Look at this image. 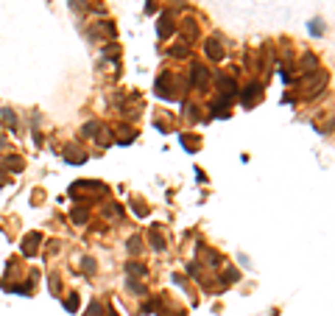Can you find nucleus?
Wrapping results in <instances>:
<instances>
[{
    "mask_svg": "<svg viewBox=\"0 0 335 316\" xmlns=\"http://www.w3.org/2000/svg\"><path fill=\"white\" fill-rule=\"evenodd\" d=\"M321 31H324V28H321V20H313V22H310V34H316V37H319Z\"/></svg>",
    "mask_w": 335,
    "mask_h": 316,
    "instance_id": "14",
    "label": "nucleus"
},
{
    "mask_svg": "<svg viewBox=\"0 0 335 316\" xmlns=\"http://www.w3.org/2000/svg\"><path fill=\"white\" fill-rule=\"evenodd\" d=\"M73 221H76V224H84V221H87V210H84V207H81V210H79V207L73 210Z\"/></svg>",
    "mask_w": 335,
    "mask_h": 316,
    "instance_id": "12",
    "label": "nucleus"
},
{
    "mask_svg": "<svg viewBox=\"0 0 335 316\" xmlns=\"http://www.w3.org/2000/svg\"><path fill=\"white\" fill-rule=\"evenodd\" d=\"M98 308H101L98 302H92V308H89V313H87V316H98Z\"/></svg>",
    "mask_w": 335,
    "mask_h": 316,
    "instance_id": "17",
    "label": "nucleus"
},
{
    "mask_svg": "<svg viewBox=\"0 0 335 316\" xmlns=\"http://www.w3.org/2000/svg\"><path fill=\"white\" fill-rule=\"evenodd\" d=\"M84 269H87V274H92L95 272V260L92 258H84Z\"/></svg>",
    "mask_w": 335,
    "mask_h": 316,
    "instance_id": "16",
    "label": "nucleus"
},
{
    "mask_svg": "<svg viewBox=\"0 0 335 316\" xmlns=\"http://www.w3.org/2000/svg\"><path fill=\"white\" fill-rule=\"evenodd\" d=\"M209 79V70L201 64H193V76H190V87H204Z\"/></svg>",
    "mask_w": 335,
    "mask_h": 316,
    "instance_id": "1",
    "label": "nucleus"
},
{
    "mask_svg": "<svg viewBox=\"0 0 335 316\" xmlns=\"http://www.w3.org/2000/svg\"><path fill=\"white\" fill-rule=\"evenodd\" d=\"M129 272H131V274H146V266H140V263H129Z\"/></svg>",
    "mask_w": 335,
    "mask_h": 316,
    "instance_id": "15",
    "label": "nucleus"
},
{
    "mask_svg": "<svg viewBox=\"0 0 335 316\" xmlns=\"http://www.w3.org/2000/svg\"><path fill=\"white\" fill-rule=\"evenodd\" d=\"M184 112H187L190 121H196V118H199V106H196V104H184Z\"/></svg>",
    "mask_w": 335,
    "mask_h": 316,
    "instance_id": "13",
    "label": "nucleus"
},
{
    "mask_svg": "<svg viewBox=\"0 0 335 316\" xmlns=\"http://www.w3.org/2000/svg\"><path fill=\"white\" fill-rule=\"evenodd\" d=\"M148 235H151V243H154V249H157V252H162V249H165V241H162V235H159V230H151Z\"/></svg>",
    "mask_w": 335,
    "mask_h": 316,
    "instance_id": "8",
    "label": "nucleus"
},
{
    "mask_svg": "<svg viewBox=\"0 0 335 316\" xmlns=\"http://www.w3.org/2000/svg\"><path fill=\"white\" fill-rule=\"evenodd\" d=\"M176 28H173V17H171V11H165L162 17H159V37H167V34H173Z\"/></svg>",
    "mask_w": 335,
    "mask_h": 316,
    "instance_id": "4",
    "label": "nucleus"
},
{
    "mask_svg": "<svg viewBox=\"0 0 335 316\" xmlns=\"http://www.w3.org/2000/svg\"><path fill=\"white\" fill-rule=\"evenodd\" d=\"M207 56L215 59V62H218V59H224V48H221V39H215V37L207 39Z\"/></svg>",
    "mask_w": 335,
    "mask_h": 316,
    "instance_id": "2",
    "label": "nucleus"
},
{
    "mask_svg": "<svg viewBox=\"0 0 335 316\" xmlns=\"http://www.w3.org/2000/svg\"><path fill=\"white\" fill-rule=\"evenodd\" d=\"M39 241H42L39 232H31V235H26V241H22V252H26V255H34V252H37V246H39Z\"/></svg>",
    "mask_w": 335,
    "mask_h": 316,
    "instance_id": "3",
    "label": "nucleus"
},
{
    "mask_svg": "<svg viewBox=\"0 0 335 316\" xmlns=\"http://www.w3.org/2000/svg\"><path fill=\"white\" fill-rule=\"evenodd\" d=\"M171 53H173V56H179V59H184V56H190V51H187V45H184V42H182V45H176V48H173V51H171Z\"/></svg>",
    "mask_w": 335,
    "mask_h": 316,
    "instance_id": "11",
    "label": "nucleus"
},
{
    "mask_svg": "<svg viewBox=\"0 0 335 316\" xmlns=\"http://www.w3.org/2000/svg\"><path fill=\"white\" fill-rule=\"evenodd\" d=\"M6 168H14V171H22V163H20V157H6Z\"/></svg>",
    "mask_w": 335,
    "mask_h": 316,
    "instance_id": "10",
    "label": "nucleus"
},
{
    "mask_svg": "<svg viewBox=\"0 0 335 316\" xmlns=\"http://www.w3.org/2000/svg\"><path fill=\"white\" fill-rule=\"evenodd\" d=\"M129 252H131V255H140V252H142V241H140L137 235L129 241Z\"/></svg>",
    "mask_w": 335,
    "mask_h": 316,
    "instance_id": "9",
    "label": "nucleus"
},
{
    "mask_svg": "<svg viewBox=\"0 0 335 316\" xmlns=\"http://www.w3.org/2000/svg\"><path fill=\"white\" fill-rule=\"evenodd\" d=\"M0 146H3V137H0Z\"/></svg>",
    "mask_w": 335,
    "mask_h": 316,
    "instance_id": "18",
    "label": "nucleus"
},
{
    "mask_svg": "<svg viewBox=\"0 0 335 316\" xmlns=\"http://www.w3.org/2000/svg\"><path fill=\"white\" fill-rule=\"evenodd\" d=\"M3 123L9 129H14L17 126V115H14V109H9V106H3Z\"/></svg>",
    "mask_w": 335,
    "mask_h": 316,
    "instance_id": "7",
    "label": "nucleus"
},
{
    "mask_svg": "<svg viewBox=\"0 0 335 316\" xmlns=\"http://www.w3.org/2000/svg\"><path fill=\"white\" fill-rule=\"evenodd\" d=\"M84 160H87V154L81 148H76V146L67 148V163H84Z\"/></svg>",
    "mask_w": 335,
    "mask_h": 316,
    "instance_id": "6",
    "label": "nucleus"
},
{
    "mask_svg": "<svg viewBox=\"0 0 335 316\" xmlns=\"http://www.w3.org/2000/svg\"><path fill=\"white\" fill-rule=\"evenodd\" d=\"M254 95H257V98H260V84H257V81H251V84L246 87V93L241 95L243 106H251V101H254Z\"/></svg>",
    "mask_w": 335,
    "mask_h": 316,
    "instance_id": "5",
    "label": "nucleus"
}]
</instances>
